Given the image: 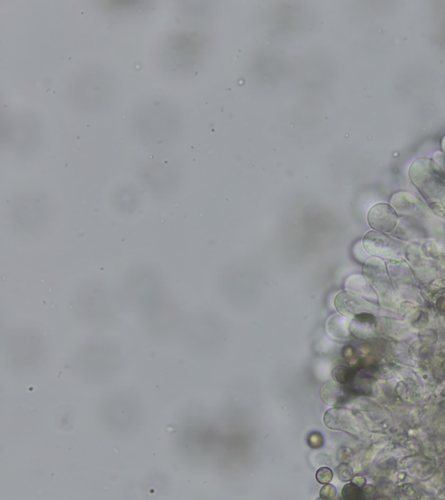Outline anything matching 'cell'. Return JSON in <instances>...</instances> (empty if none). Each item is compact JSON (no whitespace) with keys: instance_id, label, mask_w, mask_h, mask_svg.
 <instances>
[{"instance_id":"cell-1","label":"cell","mask_w":445,"mask_h":500,"mask_svg":"<svg viewBox=\"0 0 445 500\" xmlns=\"http://www.w3.org/2000/svg\"><path fill=\"white\" fill-rule=\"evenodd\" d=\"M141 407L132 395L118 394L106 399L100 410V422L112 433H125L133 430L141 418Z\"/></svg>"},{"instance_id":"cell-2","label":"cell","mask_w":445,"mask_h":500,"mask_svg":"<svg viewBox=\"0 0 445 500\" xmlns=\"http://www.w3.org/2000/svg\"><path fill=\"white\" fill-rule=\"evenodd\" d=\"M120 362V353L111 342L93 343L83 349L79 356V368L91 379H102L111 375Z\"/></svg>"},{"instance_id":"cell-3","label":"cell","mask_w":445,"mask_h":500,"mask_svg":"<svg viewBox=\"0 0 445 500\" xmlns=\"http://www.w3.org/2000/svg\"><path fill=\"white\" fill-rule=\"evenodd\" d=\"M412 183L426 200L445 201V173L430 159H417L410 170Z\"/></svg>"},{"instance_id":"cell-4","label":"cell","mask_w":445,"mask_h":500,"mask_svg":"<svg viewBox=\"0 0 445 500\" xmlns=\"http://www.w3.org/2000/svg\"><path fill=\"white\" fill-rule=\"evenodd\" d=\"M128 299L138 308L164 294L163 283L158 272L146 267L131 270L125 281Z\"/></svg>"},{"instance_id":"cell-5","label":"cell","mask_w":445,"mask_h":500,"mask_svg":"<svg viewBox=\"0 0 445 500\" xmlns=\"http://www.w3.org/2000/svg\"><path fill=\"white\" fill-rule=\"evenodd\" d=\"M42 339L31 328L15 330L7 339V356L17 368H26L34 364L42 353Z\"/></svg>"},{"instance_id":"cell-6","label":"cell","mask_w":445,"mask_h":500,"mask_svg":"<svg viewBox=\"0 0 445 500\" xmlns=\"http://www.w3.org/2000/svg\"><path fill=\"white\" fill-rule=\"evenodd\" d=\"M79 307L85 319L91 322H104L111 313V305L105 290L99 286L83 288L79 297Z\"/></svg>"},{"instance_id":"cell-7","label":"cell","mask_w":445,"mask_h":500,"mask_svg":"<svg viewBox=\"0 0 445 500\" xmlns=\"http://www.w3.org/2000/svg\"><path fill=\"white\" fill-rule=\"evenodd\" d=\"M143 322L148 333L157 338H164L170 328V305L166 303L164 294L140 308Z\"/></svg>"},{"instance_id":"cell-8","label":"cell","mask_w":445,"mask_h":500,"mask_svg":"<svg viewBox=\"0 0 445 500\" xmlns=\"http://www.w3.org/2000/svg\"><path fill=\"white\" fill-rule=\"evenodd\" d=\"M12 218L18 229L31 233L42 226L46 218V209L37 199L27 198L17 203L13 209Z\"/></svg>"},{"instance_id":"cell-9","label":"cell","mask_w":445,"mask_h":500,"mask_svg":"<svg viewBox=\"0 0 445 500\" xmlns=\"http://www.w3.org/2000/svg\"><path fill=\"white\" fill-rule=\"evenodd\" d=\"M363 246L373 256L390 259L403 257L404 250L403 243L378 231L368 232L363 238Z\"/></svg>"},{"instance_id":"cell-10","label":"cell","mask_w":445,"mask_h":500,"mask_svg":"<svg viewBox=\"0 0 445 500\" xmlns=\"http://www.w3.org/2000/svg\"><path fill=\"white\" fill-rule=\"evenodd\" d=\"M335 305L338 312L343 316L353 319L364 313L374 314L377 308L352 292L343 291L338 294L335 299Z\"/></svg>"},{"instance_id":"cell-11","label":"cell","mask_w":445,"mask_h":500,"mask_svg":"<svg viewBox=\"0 0 445 500\" xmlns=\"http://www.w3.org/2000/svg\"><path fill=\"white\" fill-rule=\"evenodd\" d=\"M398 216L391 205L378 204L372 207L368 213L369 225L376 231L388 233L395 229Z\"/></svg>"},{"instance_id":"cell-12","label":"cell","mask_w":445,"mask_h":500,"mask_svg":"<svg viewBox=\"0 0 445 500\" xmlns=\"http://www.w3.org/2000/svg\"><path fill=\"white\" fill-rule=\"evenodd\" d=\"M351 391L345 386H341L334 382H327L321 388V398L326 404L332 407H339L348 402Z\"/></svg>"},{"instance_id":"cell-13","label":"cell","mask_w":445,"mask_h":500,"mask_svg":"<svg viewBox=\"0 0 445 500\" xmlns=\"http://www.w3.org/2000/svg\"><path fill=\"white\" fill-rule=\"evenodd\" d=\"M325 426L332 430H340L343 432H352V416L347 410L332 408L327 411L323 418Z\"/></svg>"},{"instance_id":"cell-14","label":"cell","mask_w":445,"mask_h":500,"mask_svg":"<svg viewBox=\"0 0 445 500\" xmlns=\"http://www.w3.org/2000/svg\"><path fill=\"white\" fill-rule=\"evenodd\" d=\"M137 195L131 190H123L117 197V206L124 213H132L136 209Z\"/></svg>"},{"instance_id":"cell-15","label":"cell","mask_w":445,"mask_h":500,"mask_svg":"<svg viewBox=\"0 0 445 500\" xmlns=\"http://www.w3.org/2000/svg\"><path fill=\"white\" fill-rule=\"evenodd\" d=\"M354 374L355 371L352 370L351 368L343 367V366L337 367L333 371L334 379L338 383H340L343 386H348L350 384V382H352V379H353Z\"/></svg>"},{"instance_id":"cell-16","label":"cell","mask_w":445,"mask_h":500,"mask_svg":"<svg viewBox=\"0 0 445 500\" xmlns=\"http://www.w3.org/2000/svg\"><path fill=\"white\" fill-rule=\"evenodd\" d=\"M342 497L346 500H357L364 498L363 497V489L356 484H347L342 490Z\"/></svg>"},{"instance_id":"cell-17","label":"cell","mask_w":445,"mask_h":500,"mask_svg":"<svg viewBox=\"0 0 445 500\" xmlns=\"http://www.w3.org/2000/svg\"><path fill=\"white\" fill-rule=\"evenodd\" d=\"M316 478L322 485L329 484L333 478V472L328 467H321L316 473Z\"/></svg>"},{"instance_id":"cell-18","label":"cell","mask_w":445,"mask_h":500,"mask_svg":"<svg viewBox=\"0 0 445 500\" xmlns=\"http://www.w3.org/2000/svg\"><path fill=\"white\" fill-rule=\"evenodd\" d=\"M307 443L313 449H318L323 447L324 443L323 436L319 432H311L307 438Z\"/></svg>"},{"instance_id":"cell-19","label":"cell","mask_w":445,"mask_h":500,"mask_svg":"<svg viewBox=\"0 0 445 500\" xmlns=\"http://www.w3.org/2000/svg\"><path fill=\"white\" fill-rule=\"evenodd\" d=\"M337 496V489L333 485L326 484L320 491V498L322 499H334Z\"/></svg>"},{"instance_id":"cell-20","label":"cell","mask_w":445,"mask_h":500,"mask_svg":"<svg viewBox=\"0 0 445 500\" xmlns=\"http://www.w3.org/2000/svg\"><path fill=\"white\" fill-rule=\"evenodd\" d=\"M337 474L341 481H348L352 478V471L349 466L346 465H341L337 468Z\"/></svg>"},{"instance_id":"cell-21","label":"cell","mask_w":445,"mask_h":500,"mask_svg":"<svg viewBox=\"0 0 445 500\" xmlns=\"http://www.w3.org/2000/svg\"><path fill=\"white\" fill-rule=\"evenodd\" d=\"M352 348V347H346L343 349V356L345 357L346 359H349L353 356V349Z\"/></svg>"},{"instance_id":"cell-22","label":"cell","mask_w":445,"mask_h":500,"mask_svg":"<svg viewBox=\"0 0 445 500\" xmlns=\"http://www.w3.org/2000/svg\"><path fill=\"white\" fill-rule=\"evenodd\" d=\"M353 483L356 484L357 486H363L364 483H365V479L363 477L357 476V477H355L353 478Z\"/></svg>"}]
</instances>
